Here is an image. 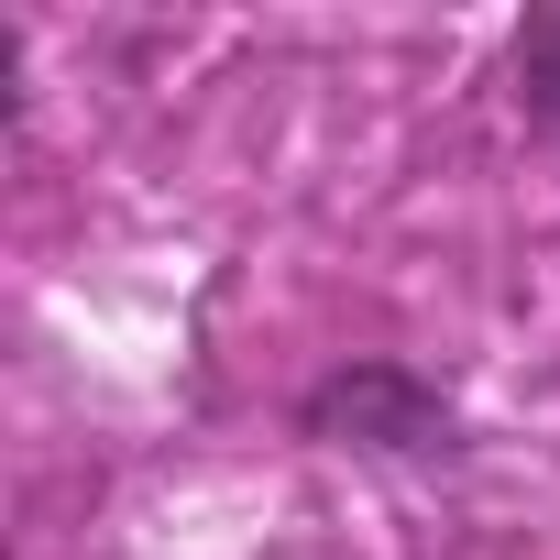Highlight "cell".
<instances>
[{
    "label": "cell",
    "instance_id": "6da1fadb",
    "mask_svg": "<svg viewBox=\"0 0 560 560\" xmlns=\"http://www.w3.org/2000/svg\"><path fill=\"white\" fill-rule=\"evenodd\" d=\"M319 418H330V429H341V418H374L385 440H429V429H440V407H429V396H407V385H385V374L330 385V396H319Z\"/></svg>",
    "mask_w": 560,
    "mask_h": 560
},
{
    "label": "cell",
    "instance_id": "7a4b0ae2",
    "mask_svg": "<svg viewBox=\"0 0 560 560\" xmlns=\"http://www.w3.org/2000/svg\"><path fill=\"white\" fill-rule=\"evenodd\" d=\"M516 78H527V100H538V121L560 132V12H549V23H527V56H516Z\"/></svg>",
    "mask_w": 560,
    "mask_h": 560
}]
</instances>
